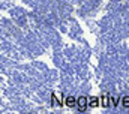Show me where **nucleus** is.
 Instances as JSON below:
<instances>
[{
	"mask_svg": "<svg viewBox=\"0 0 129 114\" xmlns=\"http://www.w3.org/2000/svg\"><path fill=\"white\" fill-rule=\"evenodd\" d=\"M87 104H89V99H87L86 96H80V98L77 99L78 111H80V113H84V111H86V108H87Z\"/></svg>",
	"mask_w": 129,
	"mask_h": 114,
	"instance_id": "obj_1",
	"label": "nucleus"
},
{
	"mask_svg": "<svg viewBox=\"0 0 129 114\" xmlns=\"http://www.w3.org/2000/svg\"><path fill=\"white\" fill-rule=\"evenodd\" d=\"M110 101H111L110 95H108L107 92H104V93H102V99H101V105H102L104 108H107V107H110Z\"/></svg>",
	"mask_w": 129,
	"mask_h": 114,
	"instance_id": "obj_2",
	"label": "nucleus"
},
{
	"mask_svg": "<svg viewBox=\"0 0 129 114\" xmlns=\"http://www.w3.org/2000/svg\"><path fill=\"white\" fill-rule=\"evenodd\" d=\"M51 99H53V101H56L59 105H62V104H63V98H62V93H59V92H54V93H53V96H51Z\"/></svg>",
	"mask_w": 129,
	"mask_h": 114,
	"instance_id": "obj_3",
	"label": "nucleus"
},
{
	"mask_svg": "<svg viewBox=\"0 0 129 114\" xmlns=\"http://www.w3.org/2000/svg\"><path fill=\"white\" fill-rule=\"evenodd\" d=\"M89 107H92V108H96V107H99V98H96V96L90 98V99H89Z\"/></svg>",
	"mask_w": 129,
	"mask_h": 114,
	"instance_id": "obj_4",
	"label": "nucleus"
},
{
	"mask_svg": "<svg viewBox=\"0 0 129 114\" xmlns=\"http://www.w3.org/2000/svg\"><path fill=\"white\" fill-rule=\"evenodd\" d=\"M66 105H68V107H71V108H72V107H75V105H77L75 98H74V96H69V98L66 99Z\"/></svg>",
	"mask_w": 129,
	"mask_h": 114,
	"instance_id": "obj_5",
	"label": "nucleus"
},
{
	"mask_svg": "<svg viewBox=\"0 0 129 114\" xmlns=\"http://www.w3.org/2000/svg\"><path fill=\"white\" fill-rule=\"evenodd\" d=\"M122 105L125 108H129V96H123L122 98Z\"/></svg>",
	"mask_w": 129,
	"mask_h": 114,
	"instance_id": "obj_6",
	"label": "nucleus"
}]
</instances>
